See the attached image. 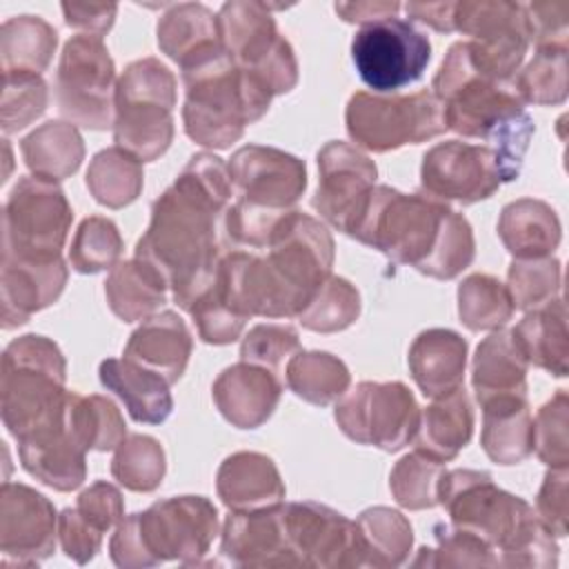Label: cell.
Returning <instances> with one entry per match:
<instances>
[{
	"label": "cell",
	"instance_id": "cell-60",
	"mask_svg": "<svg viewBox=\"0 0 569 569\" xmlns=\"http://www.w3.org/2000/svg\"><path fill=\"white\" fill-rule=\"evenodd\" d=\"M116 4H82V2H62L64 22L84 36L102 38L116 20Z\"/></svg>",
	"mask_w": 569,
	"mask_h": 569
},
{
	"label": "cell",
	"instance_id": "cell-49",
	"mask_svg": "<svg viewBox=\"0 0 569 569\" xmlns=\"http://www.w3.org/2000/svg\"><path fill=\"white\" fill-rule=\"evenodd\" d=\"M562 284V267L556 258L513 260L507 271V291L513 309L531 311L558 298Z\"/></svg>",
	"mask_w": 569,
	"mask_h": 569
},
{
	"label": "cell",
	"instance_id": "cell-33",
	"mask_svg": "<svg viewBox=\"0 0 569 569\" xmlns=\"http://www.w3.org/2000/svg\"><path fill=\"white\" fill-rule=\"evenodd\" d=\"M525 360L556 378L567 376L569 333L567 309L562 298H553L542 307L527 311V316L511 329Z\"/></svg>",
	"mask_w": 569,
	"mask_h": 569
},
{
	"label": "cell",
	"instance_id": "cell-24",
	"mask_svg": "<svg viewBox=\"0 0 569 569\" xmlns=\"http://www.w3.org/2000/svg\"><path fill=\"white\" fill-rule=\"evenodd\" d=\"M211 396L229 425L238 429H256L273 416L282 396V385L276 371L240 360L218 373Z\"/></svg>",
	"mask_w": 569,
	"mask_h": 569
},
{
	"label": "cell",
	"instance_id": "cell-40",
	"mask_svg": "<svg viewBox=\"0 0 569 569\" xmlns=\"http://www.w3.org/2000/svg\"><path fill=\"white\" fill-rule=\"evenodd\" d=\"M84 182L98 204L107 209L129 207L142 193V162L120 147L102 149L91 158Z\"/></svg>",
	"mask_w": 569,
	"mask_h": 569
},
{
	"label": "cell",
	"instance_id": "cell-9",
	"mask_svg": "<svg viewBox=\"0 0 569 569\" xmlns=\"http://www.w3.org/2000/svg\"><path fill=\"white\" fill-rule=\"evenodd\" d=\"M176 76L158 58L124 67L113 96V142L140 162L158 160L173 142Z\"/></svg>",
	"mask_w": 569,
	"mask_h": 569
},
{
	"label": "cell",
	"instance_id": "cell-20",
	"mask_svg": "<svg viewBox=\"0 0 569 569\" xmlns=\"http://www.w3.org/2000/svg\"><path fill=\"white\" fill-rule=\"evenodd\" d=\"M238 198L271 211H289L307 189V167L276 147L247 144L227 162Z\"/></svg>",
	"mask_w": 569,
	"mask_h": 569
},
{
	"label": "cell",
	"instance_id": "cell-22",
	"mask_svg": "<svg viewBox=\"0 0 569 569\" xmlns=\"http://www.w3.org/2000/svg\"><path fill=\"white\" fill-rule=\"evenodd\" d=\"M69 267L62 256L36 260L2 256L0 302L2 329H16L49 305H53L67 284Z\"/></svg>",
	"mask_w": 569,
	"mask_h": 569
},
{
	"label": "cell",
	"instance_id": "cell-17",
	"mask_svg": "<svg viewBox=\"0 0 569 569\" xmlns=\"http://www.w3.org/2000/svg\"><path fill=\"white\" fill-rule=\"evenodd\" d=\"M500 184L502 169L487 144L445 140L422 156L420 187L440 202L476 204L491 198Z\"/></svg>",
	"mask_w": 569,
	"mask_h": 569
},
{
	"label": "cell",
	"instance_id": "cell-5",
	"mask_svg": "<svg viewBox=\"0 0 569 569\" xmlns=\"http://www.w3.org/2000/svg\"><path fill=\"white\" fill-rule=\"evenodd\" d=\"M438 505L458 529L480 536L496 553V567L549 569L558 565L556 536L538 520L533 507L500 489L491 473L478 469L445 471Z\"/></svg>",
	"mask_w": 569,
	"mask_h": 569
},
{
	"label": "cell",
	"instance_id": "cell-51",
	"mask_svg": "<svg viewBox=\"0 0 569 569\" xmlns=\"http://www.w3.org/2000/svg\"><path fill=\"white\" fill-rule=\"evenodd\" d=\"M49 91L38 73H2V104L0 124L2 133H16L29 127L47 111Z\"/></svg>",
	"mask_w": 569,
	"mask_h": 569
},
{
	"label": "cell",
	"instance_id": "cell-48",
	"mask_svg": "<svg viewBox=\"0 0 569 569\" xmlns=\"http://www.w3.org/2000/svg\"><path fill=\"white\" fill-rule=\"evenodd\" d=\"M122 249L124 242L118 224L104 216H89L76 229L69 249V264L78 273H100L118 264Z\"/></svg>",
	"mask_w": 569,
	"mask_h": 569
},
{
	"label": "cell",
	"instance_id": "cell-11",
	"mask_svg": "<svg viewBox=\"0 0 569 569\" xmlns=\"http://www.w3.org/2000/svg\"><path fill=\"white\" fill-rule=\"evenodd\" d=\"M349 138L373 153L418 144L447 131L442 104L422 89L416 93H369L356 91L345 109Z\"/></svg>",
	"mask_w": 569,
	"mask_h": 569
},
{
	"label": "cell",
	"instance_id": "cell-38",
	"mask_svg": "<svg viewBox=\"0 0 569 569\" xmlns=\"http://www.w3.org/2000/svg\"><path fill=\"white\" fill-rule=\"evenodd\" d=\"M360 567H400L413 547L409 520L391 507H369L356 518Z\"/></svg>",
	"mask_w": 569,
	"mask_h": 569
},
{
	"label": "cell",
	"instance_id": "cell-30",
	"mask_svg": "<svg viewBox=\"0 0 569 569\" xmlns=\"http://www.w3.org/2000/svg\"><path fill=\"white\" fill-rule=\"evenodd\" d=\"M98 378L107 391L120 398L136 422L162 425L173 411L169 382L127 358L102 360Z\"/></svg>",
	"mask_w": 569,
	"mask_h": 569
},
{
	"label": "cell",
	"instance_id": "cell-26",
	"mask_svg": "<svg viewBox=\"0 0 569 569\" xmlns=\"http://www.w3.org/2000/svg\"><path fill=\"white\" fill-rule=\"evenodd\" d=\"M191 351L193 338L184 320L176 311H158L129 336L122 356L173 385L182 378Z\"/></svg>",
	"mask_w": 569,
	"mask_h": 569
},
{
	"label": "cell",
	"instance_id": "cell-58",
	"mask_svg": "<svg viewBox=\"0 0 569 569\" xmlns=\"http://www.w3.org/2000/svg\"><path fill=\"white\" fill-rule=\"evenodd\" d=\"M102 531L82 518L76 507H67L58 516V538L67 558L87 565L102 547Z\"/></svg>",
	"mask_w": 569,
	"mask_h": 569
},
{
	"label": "cell",
	"instance_id": "cell-43",
	"mask_svg": "<svg viewBox=\"0 0 569 569\" xmlns=\"http://www.w3.org/2000/svg\"><path fill=\"white\" fill-rule=\"evenodd\" d=\"M458 316L469 331H496L511 320L513 302L498 278L471 273L458 284Z\"/></svg>",
	"mask_w": 569,
	"mask_h": 569
},
{
	"label": "cell",
	"instance_id": "cell-15",
	"mask_svg": "<svg viewBox=\"0 0 569 569\" xmlns=\"http://www.w3.org/2000/svg\"><path fill=\"white\" fill-rule=\"evenodd\" d=\"M333 418L349 440L391 453L413 440L420 407L400 380H362L336 402Z\"/></svg>",
	"mask_w": 569,
	"mask_h": 569
},
{
	"label": "cell",
	"instance_id": "cell-18",
	"mask_svg": "<svg viewBox=\"0 0 569 569\" xmlns=\"http://www.w3.org/2000/svg\"><path fill=\"white\" fill-rule=\"evenodd\" d=\"M280 513L293 567H360L353 520L313 500L282 502Z\"/></svg>",
	"mask_w": 569,
	"mask_h": 569
},
{
	"label": "cell",
	"instance_id": "cell-23",
	"mask_svg": "<svg viewBox=\"0 0 569 569\" xmlns=\"http://www.w3.org/2000/svg\"><path fill=\"white\" fill-rule=\"evenodd\" d=\"M22 469L56 491H73L87 478V449L67 425V402L58 418L18 440Z\"/></svg>",
	"mask_w": 569,
	"mask_h": 569
},
{
	"label": "cell",
	"instance_id": "cell-10",
	"mask_svg": "<svg viewBox=\"0 0 569 569\" xmlns=\"http://www.w3.org/2000/svg\"><path fill=\"white\" fill-rule=\"evenodd\" d=\"M218 36L229 60L273 98L298 84V60L278 31L271 7L258 0H231L220 7Z\"/></svg>",
	"mask_w": 569,
	"mask_h": 569
},
{
	"label": "cell",
	"instance_id": "cell-44",
	"mask_svg": "<svg viewBox=\"0 0 569 569\" xmlns=\"http://www.w3.org/2000/svg\"><path fill=\"white\" fill-rule=\"evenodd\" d=\"M167 456L162 445L147 433H129L113 453L111 476L129 491L149 493L162 485Z\"/></svg>",
	"mask_w": 569,
	"mask_h": 569
},
{
	"label": "cell",
	"instance_id": "cell-57",
	"mask_svg": "<svg viewBox=\"0 0 569 569\" xmlns=\"http://www.w3.org/2000/svg\"><path fill=\"white\" fill-rule=\"evenodd\" d=\"M76 509L82 513V518L87 522H91L102 533L118 527V522L124 518L122 493L118 487H113L107 480H98V482L89 485L78 496Z\"/></svg>",
	"mask_w": 569,
	"mask_h": 569
},
{
	"label": "cell",
	"instance_id": "cell-52",
	"mask_svg": "<svg viewBox=\"0 0 569 569\" xmlns=\"http://www.w3.org/2000/svg\"><path fill=\"white\" fill-rule=\"evenodd\" d=\"M438 547H422L416 567H496L493 549L476 533L458 527H436Z\"/></svg>",
	"mask_w": 569,
	"mask_h": 569
},
{
	"label": "cell",
	"instance_id": "cell-4",
	"mask_svg": "<svg viewBox=\"0 0 569 569\" xmlns=\"http://www.w3.org/2000/svg\"><path fill=\"white\" fill-rule=\"evenodd\" d=\"M431 93L442 104L447 129L462 138L482 140L498 156L502 182L520 176L536 131L533 120L513 87L489 80L471 67L465 40L447 49L431 80Z\"/></svg>",
	"mask_w": 569,
	"mask_h": 569
},
{
	"label": "cell",
	"instance_id": "cell-56",
	"mask_svg": "<svg viewBox=\"0 0 569 569\" xmlns=\"http://www.w3.org/2000/svg\"><path fill=\"white\" fill-rule=\"evenodd\" d=\"M567 485H569L567 467H549L536 496V516L556 538L567 536V518H569Z\"/></svg>",
	"mask_w": 569,
	"mask_h": 569
},
{
	"label": "cell",
	"instance_id": "cell-53",
	"mask_svg": "<svg viewBox=\"0 0 569 569\" xmlns=\"http://www.w3.org/2000/svg\"><path fill=\"white\" fill-rule=\"evenodd\" d=\"M569 396L558 389L536 413L533 449L547 467H569Z\"/></svg>",
	"mask_w": 569,
	"mask_h": 569
},
{
	"label": "cell",
	"instance_id": "cell-50",
	"mask_svg": "<svg viewBox=\"0 0 569 569\" xmlns=\"http://www.w3.org/2000/svg\"><path fill=\"white\" fill-rule=\"evenodd\" d=\"M187 311L193 318L200 340L207 345H231L240 338L244 322L249 320L229 302L216 282V273Z\"/></svg>",
	"mask_w": 569,
	"mask_h": 569
},
{
	"label": "cell",
	"instance_id": "cell-25",
	"mask_svg": "<svg viewBox=\"0 0 569 569\" xmlns=\"http://www.w3.org/2000/svg\"><path fill=\"white\" fill-rule=\"evenodd\" d=\"M280 505L253 511H231L227 516L220 531V551L231 565L293 567Z\"/></svg>",
	"mask_w": 569,
	"mask_h": 569
},
{
	"label": "cell",
	"instance_id": "cell-6",
	"mask_svg": "<svg viewBox=\"0 0 569 569\" xmlns=\"http://www.w3.org/2000/svg\"><path fill=\"white\" fill-rule=\"evenodd\" d=\"M184 82V133L209 149H227L242 138L247 124L260 120L273 96L240 71L220 49L180 69Z\"/></svg>",
	"mask_w": 569,
	"mask_h": 569
},
{
	"label": "cell",
	"instance_id": "cell-1",
	"mask_svg": "<svg viewBox=\"0 0 569 569\" xmlns=\"http://www.w3.org/2000/svg\"><path fill=\"white\" fill-rule=\"evenodd\" d=\"M231 187L222 158L209 151L191 156L173 184L153 200L149 227L136 244L133 258L162 276L184 311L216 273L222 256L216 224L227 211Z\"/></svg>",
	"mask_w": 569,
	"mask_h": 569
},
{
	"label": "cell",
	"instance_id": "cell-34",
	"mask_svg": "<svg viewBox=\"0 0 569 569\" xmlns=\"http://www.w3.org/2000/svg\"><path fill=\"white\" fill-rule=\"evenodd\" d=\"M527 369L511 329H496L476 347L471 385L478 405L505 393H527Z\"/></svg>",
	"mask_w": 569,
	"mask_h": 569
},
{
	"label": "cell",
	"instance_id": "cell-35",
	"mask_svg": "<svg viewBox=\"0 0 569 569\" xmlns=\"http://www.w3.org/2000/svg\"><path fill=\"white\" fill-rule=\"evenodd\" d=\"M160 51L180 69L220 49L218 16L200 2L171 4L156 27Z\"/></svg>",
	"mask_w": 569,
	"mask_h": 569
},
{
	"label": "cell",
	"instance_id": "cell-27",
	"mask_svg": "<svg viewBox=\"0 0 569 569\" xmlns=\"http://www.w3.org/2000/svg\"><path fill=\"white\" fill-rule=\"evenodd\" d=\"M216 491L229 511H253L284 502V482L276 462L260 451L227 456L216 473Z\"/></svg>",
	"mask_w": 569,
	"mask_h": 569
},
{
	"label": "cell",
	"instance_id": "cell-41",
	"mask_svg": "<svg viewBox=\"0 0 569 569\" xmlns=\"http://www.w3.org/2000/svg\"><path fill=\"white\" fill-rule=\"evenodd\" d=\"M287 387L305 402L327 407L338 402L351 382L349 367L329 351H298L287 362Z\"/></svg>",
	"mask_w": 569,
	"mask_h": 569
},
{
	"label": "cell",
	"instance_id": "cell-39",
	"mask_svg": "<svg viewBox=\"0 0 569 569\" xmlns=\"http://www.w3.org/2000/svg\"><path fill=\"white\" fill-rule=\"evenodd\" d=\"M58 47V31L40 16H16L0 29L2 73H42Z\"/></svg>",
	"mask_w": 569,
	"mask_h": 569
},
{
	"label": "cell",
	"instance_id": "cell-36",
	"mask_svg": "<svg viewBox=\"0 0 569 569\" xmlns=\"http://www.w3.org/2000/svg\"><path fill=\"white\" fill-rule=\"evenodd\" d=\"M27 169L53 182L71 178L84 160V140L76 124L49 120L20 140Z\"/></svg>",
	"mask_w": 569,
	"mask_h": 569
},
{
	"label": "cell",
	"instance_id": "cell-12",
	"mask_svg": "<svg viewBox=\"0 0 569 569\" xmlns=\"http://www.w3.org/2000/svg\"><path fill=\"white\" fill-rule=\"evenodd\" d=\"M73 220L58 182L22 176L7 196L2 213V256L58 258Z\"/></svg>",
	"mask_w": 569,
	"mask_h": 569
},
{
	"label": "cell",
	"instance_id": "cell-42",
	"mask_svg": "<svg viewBox=\"0 0 569 569\" xmlns=\"http://www.w3.org/2000/svg\"><path fill=\"white\" fill-rule=\"evenodd\" d=\"M67 425L87 451H111L127 438V425L120 409L111 398L100 393L80 396L69 391Z\"/></svg>",
	"mask_w": 569,
	"mask_h": 569
},
{
	"label": "cell",
	"instance_id": "cell-2",
	"mask_svg": "<svg viewBox=\"0 0 569 569\" xmlns=\"http://www.w3.org/2000/svg\"><path fill=\"white\" fill-rule=\"evenodd\" d=\"M264 249L267 256L222 253L218 280L247 318H298L331 276L333 238L320 220L291 209L280 218Z\"/></svg>",
	"mask_w": 569,
	"mask_h": 569
},
{
	"label": "cell",
	"instance_id": "cell-61",
	"mask_svg": "<svg viewBox=\"0 0 569 569\" xmlns=\"http://www.w3.org/2000/svg\"><path fill=\"white\" fill-rule=\"evenodd\" d=\"M336 13L351 24H371L380 22L387 18H396L400 11V2H389V0H362V2H336L333 4Z\"/></svg>",
	"mask_w": 569,
	"mask_h": 569
},
{
	"label": "cell",
	"instance_id": "cell-21",
	"mask_svg": "<svg viewBox=\"0 0 569 569\" xmlns=\"http://www.w3.org/2000/svg\"><path fill=\"white\" fill-rule=\"evenodd\" d=\"M58 516L53 502L22 482L0 489V549L4 560L38 565L56 547Z\"/></svg>",
	"mask_w": 569,
	"mask_h": 569
},
{
	"label": "cell",
	"instance_id": "cell-32",
	"mask_svg": "<svg viewBox=\"0 0 569 569\" xmlns=\"http://www.w3.org/2000/svg\"><path fill=\"white\" fill-rule=\"evenodd\" d=\"M473 436V407L465 387L433 398L420 411V422L413 436L416 451L438 460H453Z\"/></svg>",
	"mask_w": 569,
	"mask_h": 569
},
{
	"label": "cell",
	"instance_id": "cell-62",
	"mask_svg": "<svg viewBox=\"0 0 569 569\" xmlns=\"http://www.w3.org/2000/svg\"><path fill=\"white\" fill-rule=\"evenodd\" d=\"M453 9L456 2H407L405 11L411 20L431 27L440 33L453 31Z\"/></svg>",
	"mask_w": 569,
	"mask_h": 569
},
{
	"label": "cell",
	"instance_id": "cell-16",
	"mask_svg": "<svg viewBox=\"0 0 569 569\" xmlns=\"http://www.w3.org/2000/svg\"><path fill=\"white\" fill-rule=\"evenodd\" d=\"M351 60L369 89L393 93L422 78L431 42L411 20L396 16L360 27L351 40Z\"/></svg>",
	"mask_w": 569,
	"mask_h": 569
},
{
	"label": "cell",
	"instance_id": "cell-29",
	"mask_svg": "<svg viewBox=\"0 0 569 569\" xmlns=\"http://www.w3.org/2000/svg\"><path fill=\"white\" fill-rule=\"evenodd\" d=\"M480 445L496 465H518L533 451V418L527 393H505L480 405Z\"/></svg>",
	"mask_w": 569,
	"mask_h": 569
},
{
	"label": "cell",
	"instance_id": "cell-3",
	"mask_svg": "<svg viewBox=\"0 0 569 569\" xmlns=\"http://www.w3.org/2000/svg\"><path fill=\"white\" fill-rule=\"evenodd\" d=\"M349 238L436 280H453L476 256L473 229L462 213L387 184L373 187Z\"/></svg>",
	"mask_w": 569,
	"mask_h": 569
},
{
	"label": "cell",
	"instance_id": "cell-55",
	"mask_svg": "<svg viewBox=\"0 0 569 569\" xmlns=\"http://www.w3.org/2000/svg\"><path fill=\"white\" fill-rule=\"evenodd\" d=\"M284 213L287 211L262 209L238 198L224 211V231L233 244L249 247V249H264L276 224Z\"/></svg>",
	"mask_w": 569,
	"mask_h": 569
},
{
	"label": "cell",
	"instance_id": "cell-45",
	"mask_svg": "<svg viewBox=\"0 0 569 569\" xmlns=\"http://www.w3.org/2000/svg\"><path fill=\"white\" fill-rule=\"evenodd\" d=\"M513 91L522 102L562 104L567 100V44L536 47L533 58L516 76Z\"/></svg>",
	"mask_w": 569,
	"mask_h": 569
},
{
	"label": "cell",
	"instance_id": "cell-13",
	"mask_svg": "<svg viewBox=\"0 0 569 569\" xmlns=\"http://www.w3.org/2000/svg\"><path fill=\"white\" fill-rule=\"evenodd\" d=\"M453 31L467 36L471 67L496 82H507L520 69L531 42L525 4L505 0L456 2Z\"/></svg>",
	"mask_w": 569,
	"mask_h": 569
},
{
	"label": "cell",
	"instance_id": "cell-19",
	"mask_svg": "<svg viewBox=\"0 0 569 569\" xmlns=\"http://www.w3.org/2000/svg\"><path fill=\"white\" fill-rule=\"evenodd\" d=\"M376 162L360 149L331 140L318 151V189L311 207L325 222L342 233H351L373 187Z\"/></svg>",
	"mask_w": 569,
	"mask_h": 569
},
{
	"label": "cell",
	"instance_id": "cell-46",
	"mask_svg": "<svg viewBox=\"0 0 569 569\" xmlns=\"http://www.w3.org/2000/svg\"><path fill=\"white\" fill-rule=\"evenodd\" d=\"M360 291L340 276H329L298 320L305 329L316 333H336L351 327L360 316Z\"/></svg>",
	"mask_w": 569,
	"mask_h": 569
},
{
	"label": "cell",
	"instance_id": "cell-54",
	"mask_svg": "<svg viewBox=\"0 0 569 569\" xmlns=\"http://www.w3.org/2000/svg\"><path fill=\"white\" fill-rule=\"evenodd\" d=\"M300 351V336L289 325H256L242 338L240 360L267 367L278 373L284 360Z\"/></svg>",
	"mask_w": 569,
	"mask_h": 569
},
{
	"label": "cell",
	"instance_id": "cell-31",
	"mask_svg": "<svg viewBox=\"0 0 569 569\" xmlns=\"http://www.w3.org/2000/svg\"><path fill=\"white\" fill-rule=\"evenodd\" d=\"M496 229L513 260L549 258L562 238L556 209L538 198H520L505 204Z\"/></svg>",
	"mask_w": 569,
	"mask_h": 569
},
{
	"label": "cell",
	"instance_id": "cell-28",
	"mask_svg": "<svg viewBox=\"0 0 569 569\" xmlns=\"http://www.w3.org/2000/svg\"><path fill=\"white\" fill-rule=\"evenodd\" d=\"M467 340L453 329H425L409 347V373L427 398L445 396L465 380Z\"/></svg>",
	"mask_w": 569,
	"mask_h": 569
},
{
	"label": "cell",
	"instance_id": "cell-8",
	"mask_svg": "<svg viewBox=\"0 0 569 569\" xmlns=\"http://www.w3.org/2000/svg\"><path fill=\"white\" fill-rule=\"evenodd\" d=\"M0 373L2 422L16 440L62 413L67 360L53 340L38 333L11 340Z\"/></svg>",
	"mask_w": 569,
	"mask_h": 569
},
{
	"label": "cell",
	"instance_id": "cell-59",
	"mask_svg": "<svg viewBox=\"0 0 569 569\" xmlns=\"http://www.w3.org/2000/svg\"><path fill=\"white\" fill-rule=\"evenodd\" d=\"M525 11L536 47L567 44L569 7L565 2H531L525 4Z\"/></svg>",
	"mask_w": 569,
	"mask_h": 569
},
{
	"label": "cell",
	"instance_id": "cell-7",
	"mask_svg": "<svg viewBox=\"0 0 569 569\" xmlns=\"http://www.w3.org/2000/svg\"><path fill=\"white\" fill-rule=\"evenodd\" d=\"M218 509L204 496H173L122 518L109 542L116 567L144 569L167 560L200 565L218 536Z\"/></svg>",
	"mask_w": 569,
	"mask_h": 569
},
{
	"label": "cell",
	"instance_id": "cell-14",
	"mask_svg": "<svg viewBox=\"0 0 569 569\" xmlns=\"http://www.w3.org/2000/svg\"><path fill=\"white\" fill-rule=\"evenodd\" d=\"M116 67L102 38L78 33L62 47L56 102L62 118L93 131L113 127Z\"/></svg>",
	"mask_w": 569,
	"mask_h": 569
},
{
	"label": "cell",
	"instance_id": "cell-47",
	"mask_svg": "<svg viewBox=\"0 0 569 569\" xmlns=\"http://www.w3.org/2000/svg\"><path fill=\"white\" fill-rule=\"evenodd\" d=\"M445 471V462H438L420 451L407 453L393 465L389 473L391 496L400 507L409 511L431 509L438 505V491Z\"/></svg>",
	"mask_w": 569,
	"mask_h": 569
},
{
	"label": "cell",
	"instance_id": "cell-37",
	"mask_svg": "<svg viewBox=\"0 0 569 569\" xmlns=\"http://www.w3.org/2000/svg\"><path fill=\"white\" fill-rule=\"evenodd\" d=\"M167 291L169 284L162 276L138 258L118 262L104 280L107 305L122 322L147 320L158 313L167 302Z\"/></svg>",
	"mask_w": 569,
	"mask_h": 569
}]
</instances>
